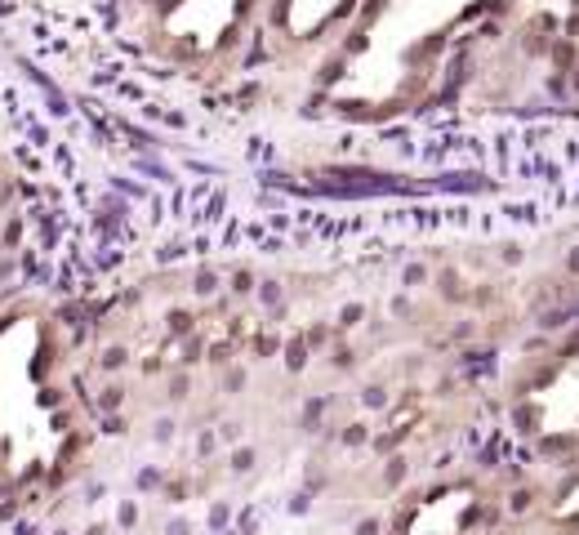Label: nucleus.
I'll use <instances>...</instances> for the list:
<instances>
[{
    "label": "nucleus",
    "mask_w": 579,
    "mask_h": 535,
    "mask_svg": "<svg viewBox=\"0 0 579 535\" xmlns=\"http://www.w3.org/2000/svg\"><path fill=\"white\" fill-rule=\"evenodd\" d=\"M357 535H379V522H361V527H357Z\"/></svg>",
    "instance_id": "obj_1"
}]
</instances>
